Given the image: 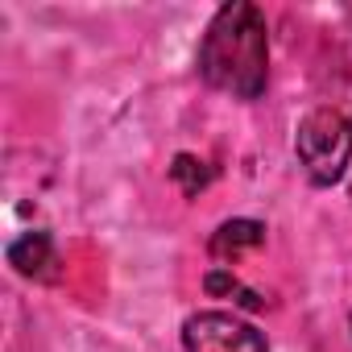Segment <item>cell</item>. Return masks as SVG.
Returning a JSON list of instances; mask_svg holds the SVG:
<instances>
[{"label": "cell", "instance_id": "6da1fadb", "mask_svg": "<svg viewBox=\"0 0 352 352\" xmlns=\"http://www.w3.org/2000/svg\"><path fill=\"white\" fill-rule=\"evenodd\" d=\"M199 75L208 87L232 100H257L270 83V25L249 0H228L216 9L199 42Z\"/></svg>", "mask_w": 352, "mask_h": 352}, {"label": "cell", "instance_id": "7a4b0ae2", "mask_svg": "<svg viewBox=\"0 0 352 352\" xmlns=\"http://www.w3.org/2000/svg\"><path fill=\"white\" fill-rule=\"evenodd\" d=\"M294 153L311 187H336L352 162V120L340 108L307 112L294 133Z\"/></svg>", "mask_w": 352, "mask_h": 352}, {"label": "cell", "instance_id": "3957f363", "mask_svg": "<svg viewBox=\"0 0 352 352\" xmlns=\"http://www.w3.org/2000/svg\"><path fill=\"white\" fill-rule=\"evenodd\" d=\"M183 348L187 352H270L265 331H257L249 319L232 311H195L183 323Z\"/></svg>", "mask_w": 352, "mask_h": 352}, {"label": "cell", "instance_id": "277c9868", "mask_svg": "<svg viewBox=\"0 0 352 352\" xmlns=\"http://www.w3.org/2000/svg\"><path fill=\"white\" fill-rule=\"evenodd\" d=\"M9 265L21 274V278H54V265H58V253H54V236L34 228V232H21L13 245H9Z\"/></svg>", "mask_w": 352, "mask_h": 352}, {"label": "cell", "instance_id": "5b68a950", "mask_svg": "<svg viewBox=\"0 0 352 352\" xmlns=\"http://www.w3.org/2000/svg\"><path fill=\"white\" fill-rule=\"evenodd\" d=\"M265 245V224L261 220H224L212 241H208V253L216 261H241L245 253L261 249Z\"/></svg>", "mask_w": 352, "mask_h": 352}, {"label": "cell", "instance_id": "8992f818", "mask_svg": "<svg viewBox=\"0 0 352 352\" xmlns=\"http://www.w3.org/2000/svg\"><path fill=\"white\" fill-rule=\"evenodd\" d=\"M170 179L179 183V191H183L187 199H195V195L212 183V166H208L204 157H195V153H179V157H174V166H170Z\"/></svg>", "mask_w": 352, "mask_h": 352}, {"label": "cell", "instance_id": "52a82bcc", "mask_svg": "<svg viewBox=\"0 0 352 352\" xmlns=\"http://www.w3.org/2000/svg\"><path fill=\"white\" fill-rule=\"evenodd\" d=\"M204 290H208V294H228V298L236 294V302H241V307H249V311H261V307H265V298H261L257 290L241 286V278H236V274H228V270H212V274L204 278Z\"/></svg>", "mask_w": 352, "mask_h": 352}, {"label": "cell", "instance_id": "ba28073f", "mask_svg": "<svg viewBox=\"0 0 352 352\" xmlns=\"http://www.w3.org/2000/svg\"><path fill=\"white\" fill-rule=\"evenodd\" d=\"M348 327H352V311H348Z\"/></svg>", "mask_w": 352, "mask_h": 352}, {"label": "cell", "instance_id": "9c48e42d", "mask_svg": "<svg viewBox=\"0 0 352 352\" xmlns=\"http://www.w3.org/2000/svg\"><path fill=\"white\" fill-rule=\"evenodd\" d=\"M348 199H352V183H348Z\"/></svg>", "mask_w": 352, "mask_h": 352}]
</instances>
